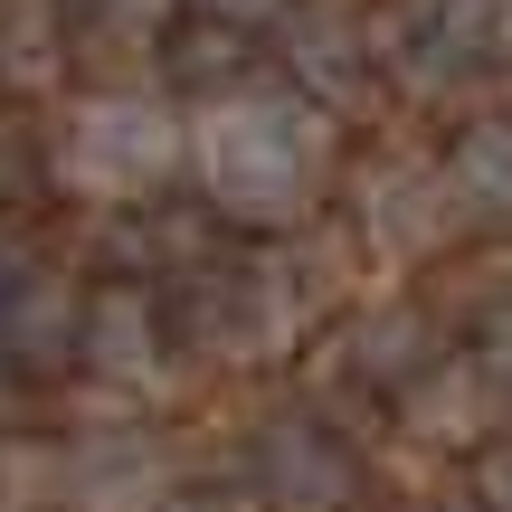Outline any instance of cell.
<instances>
[{
  "mask_svg": "<svg viewBox=\"0 0 512 512\" xmlns=\"http://www.w3.org/2000/svg\"><path fill=\"white\" fill-rule=\"evenodd\" d=\"M332 171V114L313 95H219L200 124V181L228 219L285 228Z\"/></svg>",
  "mask_w": 512,
  "mask_h": 512,
  "instance_id": "6da1fadb",
  "label": "cell"
},
{
  "mask_svg": "<svg viewBox=\"0 0 512 512\" xmlns=\"http://www.w3.org/2000/svg\"><path fill=\"white\" fill-rule=\"evenodd\" d=\"M171 162H181V133L152 95H86L57 133V171L86 200H152Z\"/></svg>",
  "mask_w": 512,
  "mask_h": 512,
  "instance_id": "7a4b0ae2",
  "label": "cell"
},
{
  "mask_svg": "<svg viewBox=\"0 0 512 512\" xmlns=\"http://www.w3.org/2000/svg\"><path fill=\"white\" fill-rule=\"evenodd\" d=\"M294 323H304V294L285 285V266H228V275H200V304H190V332H200L209 351H238V361L285 351Z\"/></svg>",
  "mask_w": 512,
  "mask_h": 512,
  "instance_id": "3957f363",
  "label": "cell"
},
{
  "mask_svg": "<svg viewBox=\"0 0 512 512\" xmlns=\"http://www.w3.org/2000/svg\"><path fill=\"white\" fill-rule=\"evenodd\" d=\"M256 484H266L285 512H342L351 494H361V465H351V446L332 437V427L275 418L266 437H256Z\"/></svg>",
  "mask_w": 512,
  "mask_h": 512,
  "instance_id": "277c9868",
  "label": "cell"
},
{
  "mask_svg": "<svg viewBox=\"0 0 512 512\" xmlns=\"http://www.w3.org/2000/svg\"><path fill=\"white\" fill-rule=\"evenodd\" d=\"M484 38H494V10H484V0H408V10L389 19V38H370V48H380L408 86L437 95L484 57Z\"/></svg>",
  "mask_w": 512,
  "mask_h": 512,
  "instance_id": "5b68a950",
  "label": "cell"
},
{
  "mask_svg": "<svg viewBox=\"0 0 512 512\" xmlns=\"http://www.w3.org/2000/svg\"><path fill=\"white\" fill-rule=\"evenodd\" d=\"M446 219H456V190H446V171H418V162H380L361 181V228L380 256H427L446 238Z\"/></svg>",
  "mask_w": 512,
  "mask_h": 512,
  "instance_id": "8992f818",
  "label": "cell"
},
{
  "mask_svg": "<svg viewBox=\"0 0 512 512\" xmlns=\"http://www.w3.org/2000/svg\"><path fill=\"white\" fill-rule=\"evenodd\" d=\"M67 503L76 512H162V456H152V437H86L67 456Z\"/></svg>",
  "mask_w": 512,
  "mask_h": 512,
  "instance_id": "52a82bcc",
  "label": "cell"
},
{
  "mask_svg": "<svg viewBox=\"0 0 512 512\" xmlns=\"http://www.w3.org/2000/svg\"><path fill=\"white\" fill-rule=\"evenodd\" d=\"M86 351L105 380H152L162 370V313H152V294H133V285H114V294H95V313H86Z\"/></svg>",
  "mask_w": 512,
  "mask_h": 512,
  "instance_id": "ba28073f",
  "label": "cell"
},
{
  "mask_svg": "<svg viewBox=\"0 0 512 512\" xmlns=\"http://www.w3.org/2000/svg\"><path fill=\"white\" fill-rule=\"evenodd\" d=\"M0 351L10 361H67L76 351V304H67V285L57 275H19L10 294H0Z\"/></svg>",
  "mask_w": 512,
  "mask_h": 512,
  "instance_id": "9c48e42d",
  "label": "cell"
},
{
  "mask_svg": "<svg viewBox=\"0 0 512 512\" xmlns=\"http://www.w3.org/2000/svg\"><path fill=\"white\" fill-rule=\"evenodd\" d=\"M446 190H456V209H475V219H512V114H484V124L456 133Z\"/></svg>",
  "mask_w": 512,
  "mask_h": 512,
  "instance_id": "30bf717a",
  "label": "cell"
},
{
  "mask_svg": "<svg viewBox=\"0 0 512 512\" xmlns=\"http://www.w3.org/2000/svg\"><path fill=\"white\" fill-rule=\"evenodd\" d=\"M370 57H380V48H370L342 10H304V19H294V76H304L313 105H323V95H351L370 76Z\"/></svg>",
  "mask_w": 512,
  "mask_h": 512,
  "instance_id": "8fae6325",
  "label": "cell"
},
{
  "mask_svg": "<svg viewBox=\"0 0 512 512\" xmlns=\"http://www.w3.org/2000/svg\"><path fill=\"white\" fill-rule=\"evenodd\" d=\"M67 67V0H0V86H57Z\"/></svg>",
  "mask_w": 512,
  "mask_h": 512,
  "instance_id": "7c38bea8",
  "label": "cell"
},
{
  "mask_svg": "<svg viewBox=\"0 0 512 512\" xmlns=\"http://www.w3.org/2000/svg\"><path fill=\"white\" fill-rule=\"evenodd\" d=\"M351 370L361 380H427L437 370V342H427V313L389 304V313H361V332H351Z\"/></svg>",
  "mask_w": 512,
  "mask_h": 512,
  "instance_id": "4fadbf2b",
  "label": "cell"
},
{
  "mask_svg": "<svg viewBox=\"0 0 512 512\" xmlns=\"http://www.w3.org/2000/svg\"><path fill=\"white\" fill-rule=\"evenodd\" d=\"M475 399H494V389H484V370L465 361V370H437V380H418V399H408V418L427 427V437H475Z\"/></svg>",
  "mask_w": 512,
  "mask_h": 512,
  "instance_id": "5bb4252c",
  "label": "cell"
},
{
  "mask_svg": "<svg viewBox=\"0 0 512 512\" xmlns=\"http://www.w3.org/2000/svg\"><path fill=\"white\" fill-rule=\"evenodd\" d=\"M76 19H95L105 38H152V19H162V0H76Z\"/></svg>",
  "mask_w": 512,
  "mask_h": 512,
  "instance_id": "9a60e30c",
  "label": "cell"
},
{
  "mask_svg": "<svg viewBox=\"0 0 512 512\" xmlns=\"http://www.w3.org/2000/svg\"><path fill=\"white\" fill-rule=\"evenodd\" d=\"M475 370H484V389L494 399H512V304L484 323V342H475Z\"/></svg>",
  "mask_w": 512,
  "mask_h": 512,
  "instance_id": "2e32d148",
  "label": "cell"
},
{
  "mask_svg": "<svg viewBox=\"0 0 512 512\" xmlns=\"http://www.w3.org/2000/svg\"><path fill=\"white\" fill-rule=\"evenodd\" d=\"M484 512H512V446L484 456Z\"/></svg>",
  "mask_w": 512,
  "mask_h": 512,
  "instance_id": "e0dca14e",
  "label": "cell"
},
{
  "mask_svg": "<svg viewBox=\"0 0 512 512\" xmlns=\"http://www.w3.org/2000/svg\"><path fill=\"white\" fill-rule=\"evenodd\" d=\"M200 10H219L228 29H247V19H275V10H285V0H200Z\"/></svg>",
  "mask_w": 512,
  "mask_h": 512,
  "instance_id": "ac0fdd59",
  "label": "cell"
},
{
  "mask_svg": "<svg viewBox=\"0 0 512 512\" xmlns=\"http://www.w3.org/2000/svg\"><path fill=\"white\" fill-rule=\"evenodd\" d=\"M19 190V143H10V124H0V200Z\"/></svg>",
  "mask_w": 512,
  "mask_h": 512,
  "instance_id": "d6986e66",
  "label": "cell"
},
{
  "mask_svg": "<svg viewBox=\"0 0 512 512\" xmlns=\"http://www.w3.org/2000/svg\"><path fill=\"white\" fill-rule=\"evenodd\" d=\"M162 512H219V503H209V494H171Z\"/></svg>",
  "mask_w": 512,
  "mask_h": 512,
  "instance_id": "ffe728a7",
  "label": "cell"
},
{
  "mask_svg": "<svg viewBox=\"0 0 512 512\" xmlns=\"http://www.w3.org/2000/svg\"><path fill=\"white\" fill-rule=\"evenodd\" d=\"M418 512H475V503H418Z\"/></svg>",
  "mask_w": 512,
  "mask_h": 512,
  "instance_id": "44dd1931",
  "label": "cell"
},
{
  "mask_svg": "<svg viewBox=\"0 0 512 512\" xmlns=\"http://www.w3.org/2000/svg\"><path fill=\"white\" fill-rule=\"evenodd\" d=\"M0 512H19V494H0Z\"/></svg>",
  "mask_w": 512,
  "mask_h": 512,
  "instance_id": "7402d4cb",
  "label": "cell"
},
{
  "mask_svg": "<svg viewBox=\"0 0 512 512\" xmlns=\"http://www.w3.org/2000/svg\"><path fill=\"white\" fill-rule=\"evenodd\" d=\"M503 38H512V10H503Z\"/></svg>",
  "mask_w": 512,
  "mask_h": 512,
  "instance_id": "603a6c76",
  "label": "cell"
}]
</instances>
